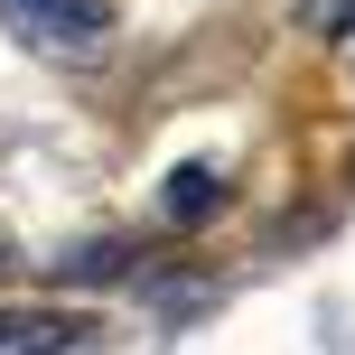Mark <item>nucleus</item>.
Segmentation results:
<instances>
[{"instance_id":"f257e3e1","label":"nucleus","mask_w":355,"mask_h":355,"mask_svg":"<svg viewBox=\"0 0 355 355\" xmlns=\"http://www.w3.org/2000/svg\"><path fill=\"white\" fill-rule=\"evenodd\" d=\"M0 28H19L37 56H94L103 47V0H0Z\"/></svg>"},{"instance_id":"f03ea898","label":"nucleus","mask_w":355,"mask_h":355,"mask_svg":"<svg viewBox=\"0 0 355 355\" xmlns=\"http://www.w3.org/2000/svg\"><path fill=\"white\" fill-rule=\"evenodd\" d=\"M85 337V318L66 309H0V355H66Z\"/></svg>"},{"instance_id":"7ed1b4c3","label":"nucleus","mask_w":355,"mask_h":355,"mask_svg":"<svg viewBox=\"0 0 355 355\" xmlns=\"http://www.w3.org/2000/svg\"><path fill=\"white\" fill-rule=\"evenodd\" d=\"M215 196H225V178L187 159V168L168 178V225H206V215H215Z\"/></svg>"},{"instance_id":"20e7f679","label":"nucleus","mask_w":355,"mask_h":355,"mask_svg":"<svg viewBox=\"0 0 355 355\" xmlns=\"http://www.w3.org/2000/svg\"><path fill=\"white\" fill-rule=\"evenodd\" d=\"M346 19H355V0H346Z\"/></svg>"}]
</instances>
